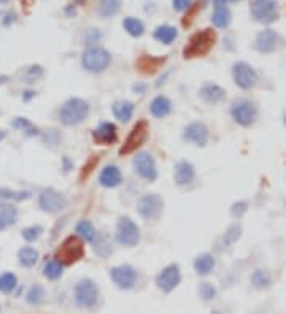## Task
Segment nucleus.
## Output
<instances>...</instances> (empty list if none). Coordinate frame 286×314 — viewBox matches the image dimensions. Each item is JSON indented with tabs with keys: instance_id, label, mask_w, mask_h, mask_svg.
Instances as JSON below:
<instances>
[{
	"instance_id": "1",
	"label": "nucleus",
	"mask_w": 286,
	"mask_h": 314,
	"mask_svg": "<svg viewBox=\"0 0 286 314\" xmlns=\"http://www.w3.org/2000/svg\"><path fill=\"white\" fill-rule=\"evenodd\" d=\"M217 41V34L211 29H204L199 31L194 35H191L188 45L183 49L184 59H193V57H202L205 56Z\"/></svg>"
},
{
	"instance_id": "2",
	"label": "nucleus",
	"mask_w": 286,
	"mask_h": 314,
	"mask_svg": "<svg viewBox=\"0 0 286 314\" xmlns=\"http://www.w3.org/2000/svg\"><path fill=\"white\" fill-rule=\"evenodd\" d=\"M84 257V241L78 235L67 237L56 251V260L62 265H74Z\"/></svg>"
},
{
	"instance_id": "3",
	"label": "nucleus",
	"mask_w": 286,
	"mask_h": 314,
	"mask_svg": "<svg viewBox=\"0 0 286 314\" xmlns=\"http://www.w3.org/2000/svg\"><path fill=\"white\" fill-rule=\"evenodd\" d=\"M89 114V105L86 100L78 98V97H72L62 105L59 111V118L64 125L74 127L81 124Z\"/></svg>"
},
{
	"instance_id": "4",
	"label": "nucleus",
	"mask_w": 286,
	"mask_h": 314,
	"mask_svg": "<svg viewBox=\"0 0 286 314\" xmlns=\"http://www.w3.org/2000/svg\"><path fill=\"white\" fill-rule=\"evenodd\" d=\"M110 62H111V56L102 46H89L81 54V65L84 70L91 71V73L104 71L110 65Z\"/></svg>"
},
{
	"instance_id": "5",
	"label": "nucleus",
	"mask_w": 286,
	"mask_h": 314,
	"mask_svg": "<svg viewBox=\"0 0 286 314\" xmlns=\"http://www.w3.org/2000/svg\"><path fill=\"white\" fill-rule=\"evenodd\" d=\"M74 297H75V303L80 308H83V309L94 308L99 302L97 284L89 278L80 279L75 285V289H74Z\"/></svg>"
},
{
	"instance_id": "6",
	"label": "nucleus",
	"mask_w": 286,
	"mask_h": 314,
	"mask_svg": "<svg viewBox=\"0 0 286 314\" xmlns=\"http://www.w3.org/2000/svg\"><path fill=\"white\" fill-rule=\"evenodd\" d=\"M148 137H150V124L145 119H140L131 128V132H129L124 145L120 148V154L121 155H129V154L135 152L140 146L145 145Z\"/></svg>"
},
{
	"instance_id": "7",
	"label": "nucleus",
	"mask_w": 286,
	"mask_h": 314,
	"mask_svg": "<svg viewBox=\"0 0 286 314\" xmlns=\"http://www.w3.org/2000/svg\"><path fill=\"white\" fill-rule=\"evenodd\" d=\"M116 241L121 246H137L140 241V228L138 225L127 216L120 218L116 225Z\"/></svg>"
},
{
	"instance_id": "8",
	"label": "nucleus",
	"mask_w": 286,
	"mask_h": 314,
	"mask_svg": "<svg viewBox=\"0 0 286 314\" xmlns=\"http://www.w3.org/2000/svg\"><path fill=\"white\" fill-rule=\"evenodd\" d=\"M164 208V200L157 194H145L137 202V211L138 214L147 221L159 218Z\"/></svg>"
},
{
	"instance_id": "9",
	"label": "nucleus",
	"mask_w": 286,
	"mask_h": 314,
	"mask_svg": "<svg viewBox=\"0 0 286 314\" xmlns=\"http://www.w3.org/2000/svg\"><path fill=\"white\" fill-rule=\"evenodd\" d=\"M231 114L237 124H240L243 127H248L254 122V119L257 116V111H256L254 103H251L250 100L237 98V100H234V103L231 107Z\"/></svg>"
},
{
	"instance_id": "10",
	"label": "nucleus",
	"mask_w": 286,
	"mask_h": 314,
	"mask_svg": "<svg viewBox=\"0 0 286 314\" xmlns=\"http://www.w3.org/2000/svg\"><path fill=\"white\" fill-rule=\"evenodd\" d=\"M251 14L257 22L270 24L278 18V7L274 0H251Z\"/></svg>"
},
{
	"instance_id": "11",
	"label": "nucleus",
	"mask_w": 286,
	"mask_h": 314,
	"mask_svg": "<svg viewBox=\"0 0 286 314\" xmlns=\"http://www.w3.org/2000/svg\"><path fill=\"white\" fill-rule=\"evenodd\" d=\"M38 206L41 208V211L54 214V213H59L67 206V200L65 197L57 192L56 189H45L40 195H38Z\"/></svg>"
},
{
	"instance_id": "12",
	"label": "nucleus",
	"mask_w": 286,
	"mask_h": 314,
	"mask_svg": "<svg viewBox=\"0 0 286 314\" xmlns=\"http://www.w3.org/2000/svg\"><path fill=\"white\" fill-rule=\"evenodd\" d=\"M110 278L123 291L132 289L137 282V271L131 265H118L110 270Z\"/></svg>"
},
{
	"instance_id": "13",
	"label": "nucleus",
	"mask_w": 286,
	"mask_h": 314,
	"mask_svg": "<svg viewBox=\"0 0 286 314\" xmlns=\"http://www.w3.org/2000/svg\"><path fill=\"white\" fill-rule=\"evenodd\" d=\"M180 281H181V271L177 264H170L165 268H162V271L156 278L157 287L165 294L174 291L180 284Z\"/></svg>"
},
{
	"instance_id": "14",
	"label": "nucleus",
	"mask_w": 286,
	"mask_h": 314,
	"mask_svg": "<svg viewBox=\"0 0 286 314\" xmlns=\"http://www.w3.org/2000/svg\"><path fill=\"white\" fill-rule=\"evenodd\" d=\"M134 168L137 173L147 181H154L157 178V167L153 155L147 151H141L134 157Z\"/></svg>"
},
{
	"instance_id": "15",
	"label": "nucleus",
	"mask_w": 286,
	"mask_h": 314,
	"mask_svg": "<svg viewBox=\"0 0 286 314\" xmlns=\"http://www.w3.org/2000/svg\"><path fill=\"white\" fill-rule=\"evenodd\" d=\"M232 75H234V81L239 86L240 89H251L253 86L257 81V75L251 65H248L247 62H237L234 64L232 68Z\"/></svg>"
},
{
	"instance_id": "16",
	"label": "nucleus",
	"mask_w": 286,
	"mask_h": 314,
	"mask_svg": "<svg viewBox=\"0 0 286 314\" xmlns=\"http://www.w3.org/2000/svg\"><path fill=\"white\" fill-rule=\"evenodd\" d=\"M183 138L196 146H205L208 141V127L204 122H191L184 127Z\"/></svg>"
},
{
	"instance_id": "17",
	"label": "nucleus",
	"mask_w": 286,
	"mask_h": 314,
	"mask_svg": "<svg viewBox=\"0 0 286 314\" xmlns=\"http://www.w3.org/2000/svg\"><path fill=\"white\" fill-rule=\"evenodd\" d=\"M281 43H283L281 37L275 31L267 29V31H263L259 35L256 37L254 46H256L257 51H261V53H274L281 46Z\"/></svg>"
},
{
	"instance_id": "18",
	"label": "nucleus",
	"mask_w": 286,
	"mask_h": 314,
	"mask_svg": "<svg viewBox=\"0 0 286 314\" xmlns=\"http://www.w3.org/2000/svg\"><path fill=\"white\" fill-rule=\"evenodd\" d=\"M92 140L97 143V145H113L118 140V128L111 122H102L100 125H97L92 130Z\"/></svg>"
},
{
	"instance_id": "19",
	"label": "nucleus",
	"mask_w": 286,
	"mask_h": 314,
	"mask_svg": "<svg viewBox=\"0 0 286 314\" xmlns=\"http://www.w3.org/2000/svg\"><path fill=\"white\" fill-rule=\"evenodd\" d=\"M165 64V57H156V56H148L141 54L137 61V68L143 75H154L157 70Z\"/></svg>"
},
{
	"instance_id": "20",
	"label": "nucleus",
	"mask_w": 286,
	"mask_h": 314,
	"mask_svg": "<svg viewBox=\"0 0 286 314\" xmlns=\"http://www.w3.org/2000/svg\"><path fill=\"white\" fill-rule=\"evenodd\" d=\"M199 95H200V98H202L205 103L217 105V103L223 102L226 92H224V89L221 88V86H218V84L205 83L202 88L199 89Z\"/></svg>"
},
{
	"instance_id": "21",
	"label": "nucleus",
	"mask_w": 286,
	"mask_h": 314,
	"mask_svg": "<svg viewBox=\"0 0 286 314\" xmlns=\"http://www.w3.org/2000/svg\"><path fill=\"white\" fill-rule=\"evenodd\" d=\"M121 181H123V175H121V170L116 165H107L99 175L100 186H104L107 189L118 188Z\"/></svg>"
},
{
	"instance_id": "22",
	"label": "nucleus",
	"mask_w": 286,
	"mask_h": 314,
	"mask_svg": "<svg viewBox=\"0 0 286 314\" xmlns=\"http://www.w3.org/2000/svg\"><path fill=\"white\" fill-rule=\"evenodd\" d=\"M196 178V170L191 162L180 161L175 167V182L178 186H188Z\"/></svg>"
},
{
	"instance_id": "23",
	"label": "nucleus",
	"mask_w": 286,
	"mask_h": 314,
	"mask_svg": "<svg viewBox=\"0 0 286 314\" xmlns=\"http://www.w3.org/2000/svg\"><path fill=\"white\" fill-rule=\"evenodd\" d=\"M18 221V210L11 203H0V230H7Z\"/></svg>"
},
{
	"instance_id": "24",
	"label": "nucleus",
	"mask_w": 286,
	"mask_h": 314,
	"mask_svg": "<svg viewBox=\"0 0 286 314\" xmlns=\"http://www.w3.org/2000/svg\"><path fill=\"white\" fill-rule=\"evenodd\" d=\"M150 111L154 118H165L172 111V102L170 98L165 95H157L153 98V102L150 105Z\"/></svg>"
},
{
	"instance_id": "25",
	"label": "nucleus",
	"mask_w": 286,
	"mask_h": 314,
	"mask_svg": "<svg viewBox=\"0 0 286 314\" xmlns=\"http://www.w3.org/2000/svg\"><path fill=\"white\" fill-rule=\"evenodd\" d=\"M111 111L114 114V118L121 122H127L132 119V114H134V103L129 102V100H118L114 102L111 107Z\"/></svg>"
},
{
	"instance_id": "26",
	"label": "nucleus",
	"mask_w": 286,
	"mask_h": 314,
	"mask_svg": "<svg viewBox=\"0 0 286 314\" xmlns=\"http://www.w3.org/2000/svg\"><path fill=\"white\" fill-rule=\"evenodd\" d=\"M153 37L154 40L162 43V45H170V43H174V40L178 37V31L174 25L164 24V25L156 27V31L153 32Z\"/></svg>"
},
{
	"instance_id": "27",
	"label": "nucleus",
	"mask_w": 286,
	"mask_h": 314,
	"mask_svg": "<svg viewBox=\"0 0 286 314\" xmlns=\"http://www.w3.org/2000/svg\"><path fill=\"white\" fill-rule=\"evenodd\" d=\"M214 268V257L208 252L205 254H200L196 257V260H194V270H196V273L197 275H208L210 271Z\"/></svg>"
},
{
	"instance_id": "28",
	"label": "nucleus",
	"mask_w": 286,
	"mask_h": 314,
	"mask_svg": "<svg viewBox=\"0 0 286 314\" xmlns=\"http://www.w3.org/2000/svg\"><path fill=\"white\" fill-rule=\"evenodd\" d=\"M123 27H124V31H126L129 35L135 37V38H138V37H141L143 34H145V25H143V22H141L140 19H137V18H134V16L124 18Z\"/></svg>"
},
{
	"instance_id": "29",
	"label": "nucleus",
	"mask_w": 286,
	"mask_h": 314,
	"mask_svg": "<svg viewBox=\"0 0 286 314\" xmlns=\"http://www.w3.org/2000/svg\"><path fill=\"white\" fill-rule=\"evenodd\" d=\"M18 259H19V265L31 268L38 262V251L31 246H24L18 252Z\"/></svg>"
},
{
	"instance_id": "30",
	"label": "nucleus",
	"mask_w": 286,
	"mask_h": 314,
	"mask_svg": "<svg viewBox=\"0 0 286 314\" xmlns=\"http://www.w3.org/2000/svg\"><path fill=\"white\" fill-rule=\"evenodd\" d=\"M77 235H78L83 241H88V243H94L96 238H97L96 227L92 225V222L86 221V219L77 224Z\"/></svg>"
},
{
	"instance_id": "31",
	"label": "nucleus",
	"mask_w": 286,
	"mask_h": 314,
	"mask_svg": "<svg viewBox=\"0 0 286 314\" xmlns=\"http://www.w3.org/2000/svg\"><path fill=\"white\" fill-rule=\"evenodd\" d=\"M121 10V0H100L99 4V14L102 18L114 16Z\"/></svg>"
},
{
	"instance_id": "32",
	"label": "nucleus",
	"mask_w": 286,
	"mask_h": 314,
	"mask_svg": "<svg viewBox=\"0 0 286 314\" xmlns=\"http://www.w3.org/2000/svg\"><path fill=\"white\" fill-rule=\"evenodd\" d=\"M45 297H46V291L43 287L41 284H34L31 289L27 291L26 295V302L29 305H40L45 302Z\"/></svg>"
},
{
	"instance_id": "33",
	"label": "nucleus",
	"mask_w": 286,
	"mask_h": 314,
	"mask_svg": "<svg viewBox=\"0 0 286 314\" xmlns=\"http://www.w3.org/2000/svg\"><path fill=\"white\" fill-rule=\"evenodd\" d=\"M211 21L217 27L224 29V27H227L229 24H231V11H229V8H226V7H217V10H214V13H213Z\"/></svg>"
},
{
	"instance_id": "34",
	"label": "nucleus",
	"mask_w": 286,
	"mask_h": 314,
	"mask_svg": "<svg viewBox=\"0 0 286 314\" xmlns=\"http://www.w3.org/2000/svg\"><path fill=\"white\" fill-rule=\"evenodd\" d=\"M16 287H18V279L13 273L7 271V273L0 275V292L5 295H10Z\"/></svg>"
},
{
	"instance_id": "35",
	"label": "nucleus",
	"mask_w": 286,
	"mask_h": 314,
	"mask_svg": "<svg viewBox=\"0 0 286 314\" xmlns=\"http://www.w3.org/2000/svg\"><path fill=\"white\" fill-rule=\"evenodd\" d=\"M62 270H64V265L54 259V260H50V262L45 264L43 275H45V278H48L50 281H56V279H59L62 276Z\"/></svg>"
},
{
	"instance_id": "36",
	"label": "nucleus",
	"mask_w": 286,
	"mask_h": 314,
	"mask_svg": "<svg viewBox=\"0 0 286 314\" xmlns=\"http://www.w3.org/2000/svg\"><path fill=\"white\" fill-rule=\"evenodd\" d=\"M13 127H16V128H19V130H22L27 137H35V135L40 134L38 128L26 118H16L13 121Z\"/></svg>"
},
{
	"instance_id": "37",
	"label": "nucleus",
	"mask_w": 286,
	"mask_h": 314,
	"mask_svg": "<svg viewBox=\"0 0 286 314\" xmlns=\"http://www.w3.org/2000/svg\"><path fill=\"white\" fill-rule=\"evenodd\" d=\"M251 282H253L254 287L264 289L270 284V275L267 273L266 270H256L254 273L251 275Z\"/></svg>"
},
{
	"instance_id": "38",
	"label": "nucleus",
	"mask_w": 286,
	"mask_h": 314,
	"mask_svg": "<svg viewBox=\"0 0 286 314\" xmlns=\"http://www.w3.org/2000/svg\"><path fill=\"white\" fill-rule=\"evenodd\" d=\"M240 232H242V228H240V225H237V224H234V225H231L226 230V233H224V237H223V243H224V246H231V245H234V243L239 240V237H240Z\"/></svg>"
},
{
	"instance_id": "39",
	"label": "nucleus",
	"mask_w": 286,
	"mask_h": 314,
	"mask_svg": "<svg viewBox=\"0 0 286 314\" xmlns=\"http://www.w3.org/2000/svg\"><path fill=\"white\" fill-rule=\"evenodd\" d=\"M199 295L202 300H205V302H210V300L217 297V287L210 282H202L199 285Z\"/></svg>"
},
{
	"instance_id": "40",
	"label": "nucleus",
	"mask_w": 286,
	"mask_h": 314,
	"mask_svg": "<svg viewBox=\"0 0 286 314\" xmlns=\"http://www.w3.org/2000/svg\"><path fill=\"white\" fill-rule=\"evenodd\" d=\"M43 233V227L41 225H31V227H26L22 230V238L26 241H35L40 238V235Z\"/></svg>"
},
{
	"instance_id": "41",
	"label": "nucleus",
	"mask_w": 286,
	"mask_h": 314,
	"mask_svg": "<svg viewBox=\"0 0 286 314\" xmlns=\"http://www.w3.org/2000/svg\"><path fill=\"white\" fill-rule=\"evenodd\" d=\"M94 251L100 255V257H108V254L111 252V245L108 243V238H99V241H96Z\"/></svg>"
},
{
	"instance_id": "42",
	"label": "nucleus",
	"mask_w": 286,
	"mask_h": 314,
	"mask_svg": "<svg viewBox=\"0 0 286 314\" xmlns=\"http://www.w3.org/2000/svg\"><path fill=\"white\" fill-rule=\"evenodd\" d=\"M0 197H4V198H10V200H26L31 197V192H18V191H10V189H4V188H0Z\"/></svg>"
},
{
	"instance_id": "43",
	"label": "nucleus",
	"mask_w": 286,
	"mask_h": 314,
	"mask_svg": "<svg viewBox=\"0 0 286 314\" xmlns=\"http://www.w3.org/2000/svg\"><path fill=\"white\" fill-rule=\"evenodd\" d=\"M97 162H99V157H97V155H92L91 159L83 165V168H81V173H80V179H81V181H83L84 178H88V176L92 173V170L96 168Z\"/></svg>"
},
{
	"instance_id": "44",
	"label": "nucleus",
	"mask_w": 286,
	"mask_h": 314,
	"mask_svg": "<svg viewBox=\"0 0 286 314\" xmlns=\"http://www.w3.org/2000/svg\"><path fill=\"white\" fill-rule=\"evenodd\" d=\"M247 208H248V203H247V202L234 203V206H232V210H231V214H232L234 218H240L242 214L247 211Z\"/></svg>"
},
{
	"instance_id": "45",
	"label": "nucleus",
	"mask_w": 286,
	"mask_h": 314,
	"mask_svg": "<svg viewBox=\"0 0 286 314\" xmlns=\"http://www.w3.org/2000/svg\"><path fill=\"white\" fill-rule=\"evenodd\" d=\"M193 0H172V7H174L175 11H184L191 7Z\"/></svg>"
},
{
	"instance_id": "46",
	"label": "nucleus",
	"mask_w": 286,
	"mask_h": 314,
	"mask_svg": "<svg viewBox=\"0 0 286 314\" xmlns=\"http://www.w3.org/2000/svg\"><path fill=\"white\" fill-rule=\"evenodd\" d=\"M89 34H91V38H86V41H88V43H96L97 40H100V37H102V35H100V32H97L96 29H91Z\"/></svg>"
},
{
	"instance_id": "47",
	"label": "nucleus",
	"mask_w": 286,
	"mask_h": 314,
	"mask_svg": "<svg viewBox=\"0 0 286 314\" xmlns=\"http://www.w3.org/2000/svg\"><path fill=\"white\" fill-rule=\"evenodd\" d=\"M137 94H143L145 92V89H147V86H141V84H135L134 88H132Z\"/></svg>"
},
{
	"instance_id": "48",
	"label": "nucleus",
	"mask_w": 286,
	"mask_h": 314,
	"mask_svg": "<svg viewBox=\"0 0 286 314\" xmlns=\"http://www.w3.org/2000/svg\"><path fill=\"white\" fill-rule=\"evenodd\" d=\"M226 2H227V0H214V5H217V7H224Z\"/></svg>"
},
{
	"instance_id": "49",
	"label": "nucleus",
	"mask_w": 286,
	"mask_h": 314,
	"mask_svg": "<svg viewBox=\"0 0 286 314\" xmlns=\"http://www.w3.org/2000/svg\"><path fill=\"white\" fill-rule=\"evenodd\" d=\"M26 94H27V95L24 97V100H29V98H31V97H34V95H35L34 92H26Z\"/></svg>"
},
{
	"instance_id": "50",
	"label": "nucleus",
	"mask_w": 286,
	"mask_h": 314,
	"mask_svg": "<svg viewBox=\"0 0 286 314\" xmlns=\"http://www.w3.org/2000/svg\"><path fill=\"white\" fill-rule=\"evenodd\" d=\"M5 135H7L5 132H2V130H0V141H2V140L5 138Z\"/></svg>"
},
{
	"instance_id": "51",
	"label": "nucleus",
	"mask_w": 286,
	"mask_h": 314,
	"mask_svg": "<svg viewBox=\"0 0 286 314\" xmlns=\"http://www.w3.org/2000/svg\"><path fill=\"white\" fill-rule=\"evenodd\" d=\"M10 0H0V5H7Z\"/></svg>"
},
{
	"instance_id": "52",
	"label": "nucleus",
	"mask_w": 286,
	"mask_h": 314,
	"mask_svg": "<svg viewBox=\"0 0 286 314\" xmlns=\"http://www.w3.org/2000/svg\"><path fill=\"white\" fill-rule=\"evenodd\" d=\"M284 124H286V116H284Z\"/></svg>"
},
{
	"instance_id": "53",
	"label": "nucleus",
	"mask_w": 286,
	"mask_h": 314,
	"mask_svg": "<svg viewBox=\"0 0 286 314\" xmlns=\"http://www.w3.org/2000/svg\"><path fill=\"white\" fill-rule=\"evenodd\" d=\"M232 2H237V0H232Z\"/></svg>"
}]
</instances>
